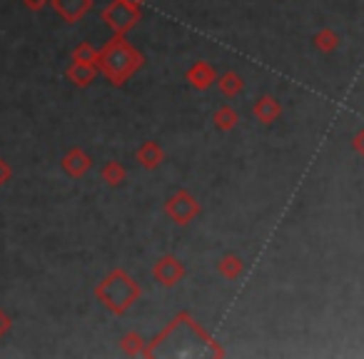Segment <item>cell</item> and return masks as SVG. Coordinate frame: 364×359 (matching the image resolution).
Listing matches in <instances>:
<instances>
[{
	"label": "cell",
	"instance_id": "6da1fadb",
	"mask_svg": "<svg viewBox=\"0 0 364 359\" xmlns=\"http://www.w3.org/2000/svg\"><path fill=\"white\" fill-rule=\"evenodd\" d=\"M137 63H140V58H137V53L132 50L130 45H127L125 41H112L110 45L105 48L102 53H97V63L95 65L100 68L102 73H105L107 77H110L115 85H120L122 80H125L127 75H130L132 70L137 68Z\"/></svg>",
	"mask_w": 364,
	"mask_h": 359
},
{
	"label": "cell",
	"instance_id": "7a4b0ae2",
	"mask_svg": "<svg viewBox=\"0 0 364 359\" xmlns=\"http://www.w3.org/2000/svg\"><path fill=\"white\" fill-rule=\"evenodd\" d=\"M95 292H97V297L102 299V304H105L107 309H112L115 314L125 312V309L137 299V294H140L135 287V282H132L125 272H120V269H115V272H112Z\"/></svg>",
	"mask_w": 364,
	"mask_h": 359
},
{
	"label": "cell",
	"instance_id": "3957f363",
	"mask_svg": "<svg viewBox=\"0 0 364 359\" xmlns=\"http://www.w3.org/2000/svg\"><path fill=\"white\" fill-rule=\"evenodd\" d=\"M102 18L110 23V28L115 33H125L127 28H132V23L137 21V8L130 6L127 0H115V3L102 13Z\"/></svg>",
	"mask_w": 364,
	"mask_h": 359
},
{
	"label": "cell",
	"instance_id": "277c9868",
	"mask_svg": "<svg viewBox=\"0 0 364 359\" xmlns=\"http://www.w3.org/2000/svg\"><path fill=\"white\" fill-rule=\"evenodd\" d=\"M50 6L65 23H77L90 11L92 0H50Z\"/></svg>",
	"mask_w": 364,
	"mask_h": 359
},
{
	"label": "cell",
	"instance_id": "5b68a950",
	"mask_svg": "<svg viewBox=\"0 0 364 359\" xmlns=\"http://www.w3.org/2000/svg\"><path fill=\"white\" fill-rule=\"evenodd\" d=\"M63 170L73 177H82L90 170V157H87V152H82L80 147H73V150L63 157Z\"/></svg>",
	"mask_w": 364,
	"mask_h": 359
},
{
	"label": "cell",
	"instance_id": "8992f818",
	"mask_svg": "<svg viewBox=\"0 0 364 359\" xmlns=\"http://www.w3.org/2000/svg\"><path fill=\"white\" fill-rule=\"evenodd\" d=\"M155 274H157V279H160L162 284L172 287V284H175L177 279L182 277V267L177 264V259L167 257V259H160V264L155 267Z\"/></svg>",
	"mask_w": 364,
	"mask_h": 359
},
{
	"label": "cell",
	"instance_id": "52a82bcc",
	"mask_svg": "<svg viewBox=\"0 0 364 359\" xmlns=\"http://www.w3.org/2000/svg\"><path fill=\"white\" fill-rule=\"evenodd\" d=\"M68 77H70V82H75L77 87L90 85L92 77H95V65H87V63H73V65L68 68Z\"/></svg>",
	"mask_w": 364,
	"mask_h": 359
},
{
	"label": "cell",
	"instance_id": "ba28073f",
	"mask_svg": "<svg viewBox=\"0 0 364 359\" xmlns=\"http://www.w3.org/2000/svg\"><path fill=\"white\" fill-rule=\"evenodd\" d=\"M188 77L193 80L195 87H208L210 82L215 80V73H213V68H210V65H205V63H198V65H195L193 70L188 73Z\"/></svg>",
	"mask_w": 364,
	"mask_h": 359
},
{
	"label": "cell",
	"instance_id": "9c48e42d",
	"mask_svg": "<svg viewBox=\"0 0 364 359\" xmlns=\"http://www.w3.org/2000/svg\"><path fill=\"white\" fill-rule=\"evenodd\" d=\"M137 157H140V162L145 167H157L162 160V150L155 142H145V145L140 147V152H137Z\"/></svg>",
	"mask_w": 364,
	"mask_h": 359
},
{
	"label": "cell",
	"instance_id": "30bf717a",
	"mask_svg": "<svg viewBox=\"0 0 364 359\" xmlns=\"http://www.w3.org/2000/svg\"><path fill=\"white\" fill-rule=\"evenodd\" d=\"M255 112H257V117L262 122H272L274 117H277L279 107H277V102H274L272 97H262V100L257 102V107H255Z\"/></svg>",
	"mask_w": 364,
	"mask_h": 359
},
{
	"label": "cell",
	"instance_id": "8fae6325",
	"mask_svg": "<svg viewBox=\"0 0 364 359\" xmlns=\"http://www.w3.org/2000/svg\"><path fill=\"white\" fill-rule=\"evenodd\" d=\"M73 63H87V65H95L97 50L90 45V43H82V45H77L75 53H73Z\"/></svg>",
	"mask_w": 364,
	"mask_h": 359
},
{
	"label": "cell",
	"instance_id": "7c38bea8",
	"mask_svg": "<svg viewBox=\"0 0 364 359\" xmlns=\"http://www.w3.org/2000/svg\"><path fill=\"white\" fill-rule=\"evenodd\" d=\"M102 180H105L107 185H120L122 180H125V170H122L117 162H107V165L102 167Z\"/></svg>",
	"mask_w": 364,
	"mask_h": 359
},
{
	"label": "cell",
	"instance_id": "4fadbf2b",
	"mask_svg": "<svg viewBox=\"0 0 364 359\" xmlns=\"http://www.w3.org/2000/svg\"><path fill=\"white\" fill-rule=\"evenodd\" d=\"M215 122H218L220 130H230V127H235V122H237V115H235V110H230V107H223V110L218 112V117H215Z\"/></svg>",
	"mask_w": 364,
	"mask_h": 359
},
{
	"label": "cell",
	"instance_id": "5bb4252c",
	"mask_svg": "<svg viewBox=\"0 0 364 359\" xmlns=\"http://www.w3.org/2000/svg\"><path fill=\"white\" fill-rule=\"evenodd\" d=\"M220 87H223V92H228V95H232V92H237L240 87H242V82H240V77L237 75H225L223 77V82H220Z\"/></svg>",
	"mask_w": 364,
	"mask_h": 359
},
{
	"label": "cell",
	"instance_id": "9a60e30c",
	"mask_svg": "<svg viewBox=\"0 0 364 359\" xmlns=\"http://www.w3.org/2000/svg\"><path fill=\"white\" fill-rule=\"evenodd\" d=\"M240 259L237 257H225L223 259V264H220V269H223V274H228V277H235V274L240 272Z\"/></svg>",
	"mask_w": 364,
	"mask_h": 359
},
{
	"label": "cell",
	"instance_id": "2e32d148",
	"mask_svg": "<svg viewBox=\"0 0 364 359\" xmlns=\"http://www.w3.org/2000/svg\"><path fill=\"white\" fill-rule=\"evenodd\" d=\"M319 41V48H322V50H334V48H337V38L332 36V33H322V36L317 38Z\"/></svg>",
	"mask_w": 364,
	"mask_h": 359
},
{
	"label": "cell",
	"instance_id": "e0dca14e",
	"mask_svg": "<svg viewBox=\"0 0 364 359\" xmlns=\"http://www.w3.org/2000/svg\"><path fill=\"white\" fill-rule=\"evenodd\" d=\"M11 177H13V167L8 165V160H3V157H0V185H6Z\"/></svg>",
	"mask_w": 364,
	"mask_h": 359
},
{
	"label": "cell",
	"instance_id": "ac0fdd59",
	"mask_svg": "<svg viewBox=\"0 0 364 359\" xmlns=\"http://www.w3.org/2000/svg\"><path fill=\"white\" fill-rule=\"evenodd\" d=\"M135 347H137V334H127V337L122 339V349H125V352H135Z\"/></svg>",
	"mask_w": 364,
	"mask_h": 359
},
{
	"label": "cell",
	"instance_id": "d6986e66",
	"mask_svg": "<svg viewBox=\"0 0 364 359\" xmlns=\"http://www.w3.org/2000/svg\"><path fill=\"white\" fill-rule=\"evenodd\" d=\"M23 3H26V8H28V11L38 13V11H43V8H46V3H48V0H23Z\"/></svg>",
	"mask_w": 364,
	"mask_h": 359
},
{
	"label": "cell",
	"instance_id": "ffe728a7",
	"mask_svg": "<svg viewBox=\"0 0 364 359\" xmlns=\"http://www.w3.org/2000/svg\"><path fill=\"white\" fill-rule=\"evenodd\" d=\"M11 317H8L6 312H3V309H0V337H3V334L8 332V329H11Z\"/></svg>",
	"mask_w": 364,
	"mask_h": 359
},
{
	"label": "cell",
	"instance_id": "44dd1931",
	"mask_svg": "<svg viewBox=\"0 0 364 359\" xmlns=\"http://www.w3.org/2000/svg\"><path fill=\"white\" fill-rule=\"evenodd\" d=\"M354 147H357V150L364 155V132H359V135H357V140H354Z\"/></svg>",
	"mask_w": 364,
	"mask_h": 359
}]
</instances>
